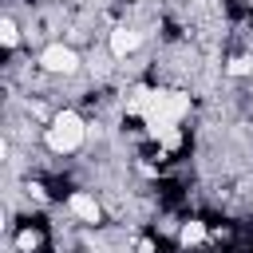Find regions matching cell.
Masks as SVG:
<instances>
[{"instance_id":"6da1fadb","label":"cell","mask_w":253,"mask_h":253,"mask_svg":"<svg viewBox=\"0 0 253 253\" xmlns=\"http://www.w3.org/2000/svg\"><path fill=\"white\" fill-rule=\"evenodd\" d=\"M91 138H95V123H91V115L87 111H79L75 103H67V107H59L55 115H51V123L43 126V134H40V150L47 154V158H79L87 146H91Z\"/></svg>"},{"instance_id":"7a4b0ae2","label":"cell","mask_w":253,"mask_h":253,"mask_svg":"<svg viewBox=\"0 0 253 253\" xmlns=\"http://www.w3.org/2000/svg\"><path fill=\"white\" fill-rule=\"evenodd\" d=\"M36 67L43 79H55V83H71L87 71V55L83 47L67 43V40H51L43 47H36Z\"/></svg>"},{"instance_id":"3957f363","label":"cell","mask_w":253,"mask_h":253,"mask_svg":"<svg viewBox=\"0 0 253 253\" xmlns=\"http://www.w3.org/2000/svg\"><path fill=\"white\" fill-rule=\"evenodd\" d=\"M59 202H63L67 221H75L79 229H103V225H107V202H103L95 190H87V186H71Z\"/></svg>"},{"instance_id":"277c9868","label":"cell","mask_w":253,"mask_h":253,"mask_svg":"<svg viewBox=\"0 0 253 253\" xmlns=\"http://www.w3.org/2000/svg\"><path fill=\"white\" fill-rule=\"evenodd\" d=\"M43 4H63V0H43Z\"/></svg>"}]
</instances>
